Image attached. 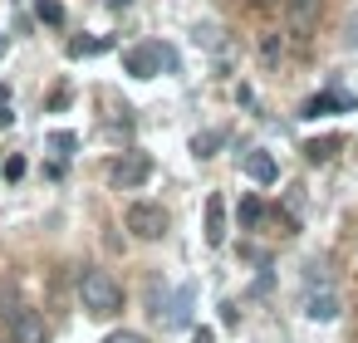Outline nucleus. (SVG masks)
<instances>
[{"mask_svg": "<svg viewBox=\"0 0 358 343\" xmlns=\"http://www.w3.org/2000/svg\"><path fill=\"white\" fill-rule=\"evenodd\" d=\"M40 20H45V25H64V10H59V0H40Z\"/></svg>", "mask_w": 358, "mask_h": 343, "instance_id": "obj_18", "label": "nucleus"}, {"mask_svg": "<svg viewBox=\"0 0 358 343\" xmlns=\"http://www.w3.org/2000/svg\"><path fill=\"white\" fill-rule=\"evenodd\" d=\"M15 123V113H10V89L0 84V128H10Z\"/></svg>", "mask_w": 358, "mask_h": 343, "instance_id": "obj_20", "label": "nucleus"}, {"mask_svg": "<svg viewBox=\"0 0 358 343\" xmlns=\"http://www.w3.org/2000/svg\"><path fill=\"white\" fill-rule=\"evenodd\" d=\"M324 113H353V98L348 94H319L304 103V118H324Z\"/></svg>", "mask_w": 358, "mask_h": 343, "instance_id": "obj_10", "label": "nucleus"}, {"mask_svg": "<svg viewBox=\"0 0 358 343\" xmlns=\"http://www.w3.org/2000/svg\"><path fill=\"white\" fill-rule=\"evenodd\" d=\"M280 15H285V35L304 45V40H314V35H319L324 0H280Z\"/></svg>", "mask_w": 358, "mask_h": 343, "instance_id": "obj_2", "label": "nucleus"}, {"mask_svg": "<svg viewBox=\"0 0 358 343\" xmlns=\"http://www.w3.org/2000/svg\"><path fill=\"white\" fill-rule=\"evenodd\" d=\"M6 177L20 182V177H25V157H10V162H6Z\"/></svg>", "mask_w": 358, "mask_h": 343, "instance_id": "obj_22", "label": "nucleus"}, {"mask_svg": "<svg viewBox=\"0 0 358 343\" xmlns=\"http://www.w3.org/2000/svg\"><path fill=\"white\" fill-rule=\"evenodd\" d=\"M241 167H245V177H250L255 187H270V182L280 177L275 157H270V152H260V147H255V152H245V162H241Z\"/></svg>", "mask_w": 358, "mask_h": 343, "instance_id": "obj_8", "label": "nucleus"}, {"mask_svg": "<svg viewBox=\"0 0 358 343\" xmlns=\"http://www.w3.org/2000/svg\"><path fill=\"white\" fill-rule=\"evenodd\" d=\"M148 177H152V157L148 152H123L108 167V187L113 191H138V187H148Z\"/></svg>", "mask_w": 358, "mask_h": 343, "instance_id": "obj_4", "label": "nucleus"}, {"mask_svg": "<svg viewBox=\"0 0 358 343\" xmlns=\"http://www.w3.org/2000/svg\"><path fill=\"white\" fill-rule=\"evenodd\" d=\"M236 216H241V231H255V226H260V221H265V206H260V201H255V196H245V201H241V211H236Z\"/></svg>", "mask_w": 358, "mask_h": 343, "instance_id": "obj_15", "label": "nucleus"}, {"mask_svg": "<svg viewBox=\"0 0 358 343\" xmlns=\"http://www.w3.org/2000/svg\"><path fill=\"white\" fill-rule=\"evenodd\" d=\"M304 319H314V323H334L338 319V294L334 289H304Z\"/></svg>", "mask_w": 358, "mask_h": 343, "instance_id": "obj_6", "label": "nucleus"}, {"mask_svg": "<svg viewBox=\"0 0 358 343\" xmlns=\"http://www.w3.org/2000/svg\"><path fill=\"white\" fill-rule=\"evenodd\" d=\"M285 54H289V50H285V35H280V30H265V35H260V64H265V69H280Z\"/></svg>", "mask_w": 358, "mask_h": 343, "instance_id": "obj_11", "label": "nucleus"}, {"mask_svg": "<svg viewBox=\"0 0 358 343\" xmlns=\"http://www.w3.org/2000/svg\"><path fill=\"white\" fill-rule=\"evenodd\" d=\"M123 69H128L133 79H152V74L162 69V50H157V45H138V50L123 54Z\"/></svg>", "mask_w": 358, "mask_h": 343, "instance_id": "obj_7", "label": "nucleus"}, {"mask_svg": "<svg viewBox=\"0 0 358 343\" xmlns=\"http://www.w3.org/2000/svg\"><path fill=\"white\" fill-rule=\"evenodd\" d=\"M304 289H334V279H329V270H324L319 260L304 265Z\"/></svg>", "mask_w": 358, "mask_h": 343, "instance_id": "obj_16", "label": "nucleus"}, {"mask_svg": "<svg viewBox=\"0 0 358 343\" xmlns=\"http://www.w3.org/2000/svg\"><path fill=\"white\" fill-rule=\"evenodd\" d=\"M108 45H113V40H69V54L84 59V54H103Z\"/></svg>", "mask_w": 358, "mask_h": 343, "instance_id": "obj_17", "label": "nucleus"}, {"mask_svg": "<svg viewBox=\"0 0 358 343\" xmlns=\"http://www.w3.org/2000/svg\"><path fill=\"white\" fill-rule=\"evenodd\" d=\"M50 147H55L59 157H69V152L79 147V138H74V133H55V138H50Z\"/></svg>", "mask_w": 358, "mask_h": 343, "instance_id": "obj_19", "label": "nucleus"}, {"mask_svg": "<svg viewBox=\"0 0 358 343\" xmlns=\"http://www.w3.org/2000/svg\"><path fill=\"white\" fill-rule=\"evenodd\" d=\"M133 6V0H108V10H128Z\"/></svg>", "mask_w": 358, "mask_h": 343, "instance_id": "obj_25", "label": "nucleus"}, {"mask_svg": "<svg viewBox=\"0 0 358 343\" xmlns=\"http://www.w3.org/2000/svg\"><path fill=\"white\" fill-rule=\"evenodd\" d=\"M103 343H148V338H143V333H133V328H118V333H108Z\"/></svg>", "mask_w": 358, "mask_h": 343, "instance_id": "obj_21", "label": "nucleus"}, {"mask_svg": "<svg viewBox=\"0 0 358 343\" xmlns=\"http://www.w3.org/2000/svg\"><path fill=\"white\" fill-rule=\"evenodd\" d=\"M221 143H226V133H216V128H211V133H196V138H192V157H201V162H206V157H216V147H221Z\"/></svg>", "mask_w": 358, "mask_h": 343, "instance_id": "obj_14", "label": "nucleus"}, {"mask_svg": "<svg viewBox=\"0 0 358 343\" xmlns=\"http://www.w3.org/2000/svg\"><path fill=\"white\" fill-rule=\"evenodd\" d=\"M0 54H6V35H0Z\"/></svg>", "mask_w": 358, "mask_h": 343, "instance_id": "obj_26", "label": "nucleus"}, {"mask_svg": "<svg viewBox=\"0 0 358 343\" xmlns=\"http://www.w3.org/2000/svg\"><path fill=\"white\" fill-rule=\"evenodd\" d=\"M338 147H343V138H309V143H304V157H309V162H329Z\"/></svg>", "mask_w": 358, "mask_h": 343, "instance_id": "obj_12", "label": "nucleus"}, {"mask_svg": "<svg viewBox=\"0 0 358 343\" xmlns=\"http://www.w3.org/2000/svg\"><path fill=\"white\" fill-rule=\"evenodd\" d=\"M79 304H84V314H94V319H113V314H123V284H118L108 270L84 265V270H79Z\"/></svg>", "mask_w": 358, "mask_h": 343, "instance_id": "obj_1", "label": "nucleus"}, {"mask_svg": "<svg viewBox=\"0 0 358 343\" xmlns=\"http://www.w3.org/2000/svg\"><path fill=\"white\" fill-rule=\"evenodd\" d=\"M123 226L133 231V240H162L167 235V211L157 201H133L123 211Z\"/></svg>", "mask_w": 358, "mask_h": 343, "instance_id": "obj_3", "label": "nucleus"}, {"mask_svg": "<svg viewBox=\"0 0 358 343\" xmlns=\"http://www.w3.org/2000/svg\"><path fill=\"white\" fill-rule=\"evenodd\" d=\"M206 245L211 250L226 245V201L221 196H206Z\"/></svg>", "mask_w": 358, "mask_h": 343, "instance_id": "obj_9", "label": "nucleus"}, {"mask_svg": "<svg viewBox=\"0 0 358 343\" xmlns=\"http://www.w3.org/2000/svg\"><path fill=\"white\" fill-rule=\"evenodd\" d=\"M250 6H255V10H270V6H280V0H250Z\"/></svg>", "mask_w": 358, "mask_h": 343, "instance_id": "obj_24", "label": "nucleus"}, {"mask_svg": "<svg viewBox=\"0 0 358 343\" xmlns=\"http://www.w3.org/2000/svg\"><path fill=\"white\" fill-rule=\"evenodd\" d=\"M10 343H50V323L40 309H20L10 319Z\"/></svg>", "mask_w": 358, "mask_h": 343, "instance_id": "obj_5", "label": "nucleus"}, {"mask_svg": "<svg viewBox=\"0 0 358 343\" xmlns=\"http://www.w3.org/2000/svg\"><path fill=\"white\" fill-rule=\"evenodd\" d=\"M167 323H172V328H187V323H192V289H177V299H172V309H167Z\"/></svg>", "mask_w": 358, "mask_h": 343, "instance_id": "obj_13", "label": "nucleus"}, {"mask_svg": "<svg viewBox=\"0 0 358 343\" xmlns=\"http://www.w3.org/2000/svg\"><path fill=\"white\" fill-rule=\"evenodd\" d=\"M192 343H211V328H196V338Z\"/></svg>", "mask_w": 358, "mask_h": 343, "instance_id": "obj_23", "label": "nucleus"}]
</instances>
